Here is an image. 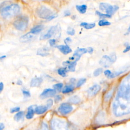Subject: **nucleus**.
<instances>
[{
    "mask_svg": "<svg viewBox=\"0 0 130 130\" xmlns=\"http://www.w3.org/2000/svg\"><path fill=\"white\" fill-rule=\"evenodd\" d=\"M43 28H44V26L42 24L37 25L31 28L30 32L34 35L38 34L39 32H40L43 29Z\"/></svg>",
    "mask_w": 130,
    "mask_h": 130,
    "instance_id": "obj_22",
    "label": "nucleus"
},
{
    "mask_svg": "<svg viewBox=\"0 0 130 130\" xmlns=\"http://www.w3.org/2000/svg\"><path fill=\"white\" fill-rule=\"evenodd\" d=\"M46 105L48 107V108H50L53 105V100L52 99L48 100L47 101Z\"/></svg>",
    "mask_w": 130,
    "mask_h": 130,
    "instance_id": "obj_38",
    "label": "nucleus"
},
{
    "mask_svg": "<svg viewBox=\"0 0 130 130\" xmlns=\"http://www.w3.org/2000/svg\"><path fill=\"white\" fill-rule=\"evenodd\" d=\"M98 24L99 26H107V25H110L111 24V23L109 22L108 21H107L106 20H100Z\"/></svg>",
    "mask_w": 130,
    "mask_h": 130,
    "instance_id": "obj_30",
    "label": "nucleus"
},
{
    "mask_svg": "<svg viewBox=\"0 0 130 130\" xmlns=\"http://www.w3.org/2000/svg\"><path fill=\"white\" fill-rule=\"evenodd\" d=\"M28 18L25 16H20L13 22L15 28L19 30L23 31L26 29L28 25Z\"/></svg>",
    "mask_w": 130,
    "mask_h": 130,
    "instance_id": "obj_5",
    "label": "nucleus"
},
{
    "mask_svg": "<svg viewBox=\"0 0 130 130\" xmlns=\"http://www.w3.org/2000/svg\"><path fill=\"white\" fill-rule=\"evenodd\" d=\"M48 109H49V108L47 106V105H46V106H43V105L39 106H37L35 108V113L37 114H38V115L42 114L44 113L45 112H46L47 111V110H48Z\"/></svg>",
    "mask_w": 130,
    "mask_h": 130,
    "instance_id": "obj_18",
    "label": "nucleus"
},
{
    "mask_svg": "<svg viewBox=\"0 0 130 130\" xmlns=\"http://www.w3.org/2000/svg\"><path fill=\"white\" fill-rule=\"evenodd\" d=\"M76 7V9L78 11V12L81 14L85 13L87 10V6L86 5H77Z\"/></svg>",
    "mask_w": 130,
    "mask_h": 130,
    "instance_id": "obj_26",
    "label": "nucleus"
},
{
    "mask_svg": "<svg viewBox=\"0 0 130 130\" xmlns=\"http://www.w3.org/2000/svg\"><path fill=\"white\" fill-rule=\"evenodd\" d=\"M17 84L19 85H21L22 84V81H21V80H18L17 81Z\"/></svg>",
    "mask_w": 130,
    "mask_h": 130,
    "instance_id": "obj_49",
    "label": "nucleus"
},
{
    "mask_svg": "<svg viewBox=\"0 0 130 130\" xmlns=\"http://www.w3.org/2000/svg\"><path fill=\"white\" fill-rule=\"evenodd\" d=\"M95 13L98 16H99L100 18H111V15H109V14H104V13H101L99 11H96L95 12Z\"/></svg>",
    "mask_w": 130,
    "mask_h": 130,
    "instance_id": "obj_29",
    "label": "nucleus"
},
{
    "mask_svg": "<svg viewBox=\"0 0 130 130\" xmlns=\"http://www.w3.org/2000/svg\"><path fill=\"white\" fill-rule=\"evenodd\" d=\"M80 26L84 27L86 29H89L93 28L95 26V24L94 23H88L87 22H82L80 24Z\"/></svg>",
    "mask_w": 130,
    "mask_h": 130,
    "instance_id": "obj_25",
    "label": "nucleus"
},
{
    "mask_svg": "<svg viewBox=\"0 0 130 130\" xmlns=\"http://www.w3.org/2000/svg\"><path fill=\"white\" fill-rule=\"evenodd\" d=\"M35 112V110L34 108V106H29V107H28L27 112L25 115L26 118L27 119H30L32 118V117H34Z\"/></svg>",
    "mask_w": 130,
    "mask_h": 130,
    "instance_id": "obj_21",
    "label": "nucleus"
},
{
    "mask_svg": "<svg viewBox=\"0 0 130 130\" xmlns=\"http://www.w3.org/2000/svg\"><path fill=\"white\" fill-rule=\"evenodd\" d=\"M87 52V49L86 48H79L77 49L73 56L70 58L71 60L77 61L79 60L81 57V56L83 54Z\"/></svg>",
    "mask_w": 130,
    "mask_h": 130,
    "instance_id": "obj_10",
    "label": "nucleus"
},
{
    "mask_svg": "<svg viewBox=\"0 0 130 130\" xmlns=\"http://www.w3.org/2000/svg\"><path fill=\"white\" fill-rule=\"evenodd\" d=\"M36 13L39 17L48 20H51L57 17L56 14L44 6L39 7L36 10Z\"/></svg>",
    "mask_w": 130,
    "mask_h": 130,
    "instance_id": "obj_3",
    "label": "nucleus"
},
{
    "mask_svg": "<svg viewBox=\"0 0 130 130\" xmlns=\"http://www.w3.org/2000/svg\"><path fill=\"white\" fill-rule=\"evenodd\" d=\"M112 110L116 117L130 114V72L123 77L117 87Z\"/></svg>",
    "mask_w": 130,
    "mask_h": 130,
    "instance_id": "obj_1",
    "label": "nucleus"
},
{
    "mask_svg": "<svg viewBox=\"0 0 130 130\" xmlns=\"http://www.w3.org/2000/svg\"><path fill=\"white\" fill-rule=\"evenodd\" d=\"M56 47L62 53H63L64 55H66L71 53L72 51L71 48L68 45H58L56 46Z\"/></svg>",
    "mask_w": 130,
    "mask_h": 130,
    "instance_id": "obj_16",
    "label": "nucleus"
},
{
    "mask_svg": "<svg viewBox=\"0 0 130 130\" xmlns=\"http://www.w3.org/2000/svg\"><path fill=\"white\" fill-rule=\"evenodd\" d=\"M112 72L110 71V70H105V71H104V75L106 76H107L108 78H109V77L111 75V74H112Z\"/></svg>",
    "mask_w": 130,
    "mask_h": 130,
    "instance_id": "obj_39",
    "label": "nucleus"
},
{
    "mask_svg": "<svg viewBox=\"0 0 130 130\" xmlns=\"http://www.w3.org/2000/svg\"><path fill=\"white\" fill-rule=\"evenodd\" d=\"M64 15L65 16H70V15H71V13H70V12L69 11L67 10V11H66L64 12Z\"/></svg>",
    "mask_w": 130,
    "mask_h": 130,
    "instance_id": "obj_46",
    "label": "nucleus"
},
{
    "mask_svg": "<svg viewBox=\"0 0 130 130\" xmlns=\"http://www.w3.org/2000/svg\"><path fill=\"white\" fill-rule=\"evenodd\" d=\"M101 89V87L99 84H94L89 87L87 91V94L89 96H92L96 94Z\"/></svg>",
    "mask_w": 130,
    "mask_h": 130,
    "instance_id": "obj_12",
    "label": "nucleus"
},
{
    "mask_svg": "<svg viewBox=\"0 0 130 130\" xmlns=\"http://www.w3.org/2000/svg\"><path fill=\"white\" fill-rule=\"evenodd\" d=\"M62 64L65 67H67L69 71L71 72H74L75 71L76 66L77 65V61H71L69 60H67L63 62Z\"/></svg>",
    "mask_w": 130,
    "mask_h": 130,
    "instance_id": "obj_13",
    "label": "nucleus"
},
{
    "mask_svg": "<svg viewBox=\"0 0 130 130\" xmlns=\"http://www.w3.org/2000/svg\"><path fill=\"white\" fill-rule=\"evenodd\" d=\"M3 88H4V84L3 82H1L0 83V92H1L2 91Z\"/></svg>",
    "mask_w": 130,
    "mask_h": 130,
    "instance_id": "obj_47",
    "label": "nucleus"
},
{
    "mask_svg": "<svg viewBox=\"0 0 130 130\" xmlns=\"http://www.w3.org/2000/svg\"><path fill=\"white\" fill-rule=\"evenodd\" d=\"M43 79L41 77H35L33 78L30 83V86L31 87H39L42 83Z\"/></svg>",
    "mask_w": 130,
    "mask_h": 130,
    "instance_id": "obj_17",
    "label": "nucleus"
},
{
    "mask_svg": "<svg viewBox=\"0 0 130 130\" xmlns=\"http://www.w3.org/2000/svg\"><path fill=\"white\" fill-rule=\"evenodd\" d=\"M114 62L113 61L111 56L107 55L103 56L99 61L100 64L104 68H109Z\"/></svg>",
    "mask_w": 130,
    "mask_h": 130,
    "instance_id": "obj_9",
    "label": "nucleus"
},
{
    "mask_svg": "<svg viewBox=\"0 0 130 130\" xmlns=\"http://www.w3.org/2000/svg\"><path fill=\"white\" fill-rule=\"evenodd\" d=\"M86 79L85 78H81V79H79L78 80V81L77 82L76 87L78 88L81 87L82 85H83L86 82Z\"/></svg>",
    "mask_w": 130,
    "mask_h": 130,
    "instance_id": "obj_33",
    "label": "nucleus"
},
{
    "mask_svg": "<svg viewBox=\"0 0 130 130\" xmlns=\"http://www.w3.org/2000/svg\"><path fill=\"white\" fill-rule=\"evenodd\" d=\"M73 107L70 104L62 103L59 106L58 110L61 115H66L70 113L73 110Z\"/></svg>",
    "mask_w": 130,
    "mask_h": 130,
    "instance_id": "obj_8",
    "label": "nucleus"
},
{
    "mask_svg": "<svg viewBox=\"0 0 130 130\" xmlns=\"http://www.w3.org/2000/svg\"><path fill=\"white\" fill-rule=\"evenodd\" d=\"M37 55L42 56H45L48 55L49 53V49L47 47H42L39 48L37 53Z\"/></svg>",
    "mask_w": 130,
    "mask_h": 130,
    "instance_id": "obj_19",
    "label": "nucleus"
},
{
    "mask_svg": "<svg viewBox=\"0 0 130 130\" xmlns=\"http://www.w3.org/2000/svg\"><path fill=\"white\" fill-rule=\"evenodd\" d=\"M49 43L51 46H54L56 44V40L55 39H50L49 41Z\"/></svg>",
    "mask_w": 130,
    "mask_h": 130,
    "instance_id": "obj_42",
    "label": "nucleus"
},
{
    "mask_svg": "<svg viewBox=\"0 0 130 130\" xmlns=\"http://www.w3.org/2000/svg\"><path fill=\"white\" fill-rule=\"evenodd\" d=\"M20 110V108L19 107H13L10 110V112L11 113H13L15 112H19Z\"/></svg>",
    "mask_w": 130,
    "mask_h": 130,
    "instance_id": "obj_37",
    "label": "nucleus"
},
{
    "mask_svg": "<svg viewBox=\"0 0 130 130\" xmlns=\"http://www.w3.org/2000/svg\"><path fill=\"white\" fill-rule=\"evenodd\" d=\"M74 86L72 84L67 85L63 87L62 90V92L63 93H68L72 92V91L74 90Z\"/></svg>",
    "mask_w": 130,
    "mask_h": 130,
    "instance_id": "obj_24",
    "label": "nucleus"
},
{
    "mask_svg": "<svg viewBox=\"0 0 130 130\" xmlns=\"http://www.w3.org/2000/svg\"><path fill=\"white\" fill-rule=\"evenodd\" d=\"M5 128V125L3 123H1L0 124V130H3Z\"/></svg>",
    "mask_w": 130,
    "mask_h": 130,
    "instance_id": "obj_48",
    "label": "nucleus"
},
{
    "mask_svg": "<svg viewBox=\"0 0 130 130\" xmlns=\"http://www.w3.org/2000/svg\"><path fill=\"white\" fill-rule=\"evenodd\" d=\"M110 56H111V58L112 59L113 61L115 62L116 61V59H117V56H116V54H115V53H114V52H113V53H111V54L110 55Z\"/></svg>",
    "mask_w": 130,
    "mask_h": 130,
    "instance_id": "obj_41",
    "label": "nucleus"
},
{
    "mask_svg": "<svg viewBox=\"0 0 130 130\" xmlns=\"http://www.w3.org/2000/svg\"><path fill=\"white\" fill-rule=\"evenodd\" d=\"M64 42L66 44V45H68L69 43H70L71 42H72V39L68 37V38H67L64 40Z\"/></svg>",
    "mask_w": 130,
    "mask_h": 130,
    "instance_id": "obj_43",
    "label": "nucleus"
},
{
    "mask_svg": "<svg viewBox=\"0 0 130 130\" xmlns=\"http://www.w3.org/2000/svg\"><path fill=\"white\" fill-rule=\"evenodd\" d=\"M56 90L55 89L47 88L44 89L42 93L40 94V98L42 99H44L49 97H52L56 94Z\"/></svg>",
    "mask_w": 130,
    "mask_h": 130,
    "instance_id": "obj_11",
    "label": "nucleus"
},
{
    "mask_svg": "<svg viewBox=\"0 0 130 130\" xmlns=\"http://www.w3.org/2000/svg\"><path fill=\"white\" fill-rule=\"evenodd\" d=\"M34 34H32L30 31L29 32L26 33V34L22 36L20 38V41L22 43H26L31 41L33 40L34 38L35 37Z\"/></svg>",
    "mask_w": 130,
    "mask_h": 130,
    "instance_id": "obj_15",
    "label": "nucleus"
},
{
    "mask_svg": "<svg viewBox=\"0 0 130 130\" xmlns=\"http://www.w3.org/2000/svg\"><path fill=\"white\" fill-rule=\"evenodd\" d=\"M51 126L52 130H68L67 121L59 118H53L51 120Z\"/></svg>",
    "mask_w": 130,
    "mask_h": 130,
    "instance_id": "obj_4",
    "label": "nucleus"
},
{
    "mask_svg": "<svg viewBox=\"0 0 130 130\" xmlns=\"http://www.w3.org/2000/svg\"><path fill=\"white\" fill-rule=\"evenodd\" d=\"M93 51V49L92 47H88L87 48V52H88L90 54H92Z\"/></svg>",
    "mask_w": 130,
    "mask_h": 130,
    "instance_id": "obj_45",
    "label": "nucleus"
},
{
    "mask_svg": "<svg viewBox=\"0 0 130 130\" xmlns=\"http://www.w3.org/2000/svg\"><path fill=\"white\" fill-rule=\"evenodd\" d=\"M58 74L61 77H64L67 76V73L68 72V70L67 68H60L57 70Z\"/></svg>",
    "mask_w": 130,
    "mask_h": 130,
    "instance_id": "obj_28",
    "label": "nucleus"
},
{
    "mask_svg": "<svg viewBox=\"0 0 130 130\" xmlns=\"http://www.w3.org/2000/svg\"><path fill=\"white\" fill-rule=\"evenodd\" d=\"M115 90V87H113V88H111L109 91H108L105 94V95L104 96V101L106 102H108V101H109L111 100V99L113 96V95L114 94Z\"/></svg>",
    "mask_w": 130,
    "mask_h": 130,
    "instance_id": "obj_20",
    "label": "nucleus"
},
{
    "mask_svg": "<svg viewBox=\"0 0 130 130\" xmlns=\"http://www.w3.org/2000/svg\"><path fill=\"white\" fill-rule=\"evenodd\" d=\"M38 130H49L48 125L45 122H43L40 125L39 128Z\"/></svg>",
    "mask_w": 130,
    "mask_h": 130,
    "instance_id": "obj_32",
    "label": "nucleus"
},
{
    "mask_svg": "<svg viewBox=\"0 0 130 130\" xmlns=\"http://www.w3.org/2000/svg\"><path fill=\"white\" fill-rule=\"evenodd\" d=\"M99 8L101 11L105 12L106 14L111 15L118 10L119 7L117 6H112L108 3H102L100 4Z\"/></svg>",
    "mask_w": 130,
    "mask_h": 130,
    "instance_id": "obj_6",
    "label": "nucleus"
},
{
    "mask_svg": "<svg viewBox=\"0 0 130 130\" xmlns=\"http://www.w3.org/2000/svg\"><path fill=\"white\" fill-rule=\"evenodd\" d=\"M57 34H60V28L59 25H55L51 26L48 30L46 34L43 35L41 36L40 40H46L50 38L53 36L57 35Z\"/></svg>",
    "mask_w": 130,
    "mask_h": 130,
    "instance_id": "obj_7",
    "label": "nucleus"
},
{
    "mask_svg": "<svg viewBox=\"0 0 130 130\" xmlns=\"http://www.w3.org/2000/svg\"><path fill=\"white\" fill-rule=\"evenodd\" d=\"M130 51V45H128L126 47V48L124 49V50L123 51V53H126Z\"/></svg>",
    "mask_w": 130,
    "mask_h": 130,
    "instance_id": "obj_44",
    "label": "nucleus"
},
{
    "mask_svg": "<svg viewBox=\"0 0 130 130\" xmlns=\"http://www.w3.org/2000/svg\"><path fill=\"white\" fill-rule=\"evenodd\" d=\"M129 68V66H128L127 67H125L124 68H122L118 71H116L114 72H112V74H111V75L108 78H110V79H113V78H115L122 74H123V73H124L125 72H126L128 68Z\"/></svg>",
    "mask_w": 130,
    "mask_h": 130,
    "instance_id": "obj_14",
    "label": "nucleus"
},
{
    "mask_svg": "<svg viewBox=\"0 0 130 130\" xmlns=\"http://www.w3.org/2000/svg\"><path fill=\"white\" fill-rule=\"evenodd\" d=\"M61 99H62V96L60 95H57L55 96V98H54L55 102L57 103V102H59L60 101H61Z\"/></svg>",
    "mask_w": 130,
    "mask_h": 130,
    "instance_id": "obj_40",
    "label": "nucleus"
},
{
    "mask_svg": "<svg viewBox=\"0 0 130 130\" xmlns=\"http://www.w3.org/2000/svg\"><path fill=\"white\" fill-rule=\"evenodd\" d=\"M24 113L23 111H19L14 116V119L16 121H19L22 119H23V117L24 116Z\"/></svg>",
    "mask_w": 130,
    "mask_h": 130,
    "instance_id": "obj_27",
    "label": "nucleus"
},
{
    "mask_svg": "<svg viewBox=\"0 0 130 130\" xmlns=\"http://www.w3.org/2000/svg\"><path fill=\"white\" fill-rule=\"evenodd\" d=\"M81 101L80 98L78 96V95H73L71 97H70L69 100L68 102L73 104H79Z\"/></svg>",
    "mask_w": 130,
    "mask_h": 130,
    "instance_id": "obj_23",
    "label": "nucleus"
},
{
    "mask_svg": "<svg viewBox=\"0 0 130 130\" xmlns=\"http://www.w3.org/2000/svg\"><path fill=\"white\" fill-rule=\"evenodd\" d=\"M38 1H44V0H38Z\"/></svg>",
    "mask_w": 130,
    "mask_h": 130,
    "instance_id": "obj_52",
    "label": "nucleus"
},
{
    "mask_svg": "<svg viewBox=\"0 0 130 130\" xmlns=\"http://www.w3.org/2000/svg\"><path fill=\"white\" fill-rule=\"evenodd\" d=\"M103 72V69L102 68H99L96 69V70H94L93 72V75L95 77H97L99 76L100 74H101Z\"/></svg>",
    "mask_w": 130,
    "mask_h": 130,
    "instance_id": "obj_34",
    "label": "nucleus"
},
{
    "mask_svg": "<svg viewBox=\"0 0 130 130\" xmlns=\"http://www.w3.org/2000/svg\"><path fill=\"white\" fill-rule=\"evenodd\" d=\"M129 32H130V26H129V27H128V30H127V33H126V34H128Z\"/></svg>",
    "mask_w": 130,
    "mask_h": 130,
    "instance_id": "obj_51",
    "label": "nucleus"
},
{
    "mask_svg": "<svg viewBox=\"0 0 130 130\" xmlns=\"http://www.w3.org/2000/svg\"><path fill=\"white\" fill-rule=\"evenodd\" d=\"M6 57V55H3V56H1V57H0V59H4L5 57Z\"/></svg>",
    "mask_w": 130,
    "mask_h": 130,
    "instance_id": "obj_50",
    "label": "nucleus"
},
{
    "mask_svg": "<svg viewBox=\"0 0 130 130\" xmlns=\"http://www.w3.org/2000/svg\"><path fill=\"white\" fill-rule=\"evenodd\" d=\"M20 10V8L18 4H13L1 8V14L4 18L9 19L18 15Z\"/></svg>",
    "mask_w": 130,
    "mask_h": 130,
    "instance_id": "obj_2",
    "label": "nucleus"
},
{
    "mask_svg": "<svg viewBox=\"0 0 130 130\" xmlns=\"http://www.w3.org/2000/svg\"><path fill=\"white\" fill-rule=\"evenodd\" d=\"M62 87H63V84L62 83H56L53 85V87L54 88V89L58 91H60L61 90Z\"/></svg>",
    "mask_w": 130,
    "mask_h": 130,
    "instance_id": "obj_31",
    "label": "nucleus"
},
{
    "mask_svg": "<svg viewBox=\"0 0 130 130\" xmlns=\"http://www.w3.org/2000/svg\"><path fill=\"white\" fill-rule=\"evenodd\" d=\"M67 34L69 35H71V36H73L75 35V30L74 28H71V27H69V29H68L67 31Z\"/></svg>",
    "mask_w": 130,
    "mask_h": 130,
    "instance_id": "obj_35",
    "label": "nucleus"
},
{
    "mask_svg": "<svg viewBox=\"0 0 130 130\" xmlns=\"http://www.w3.org/2000/svg\"><path fill=\"white\" fill-rule=\"evenodd\" d=\"M22 93H23V95L25 97L28 98V97L30 96V93L29 91H27V90H22Z\"/></svg>",
    "mask_w": 130,
    "mask_h": 130,
    "instance_id": "obj_36",
    "label": "nucleus"
}]
</instances>
